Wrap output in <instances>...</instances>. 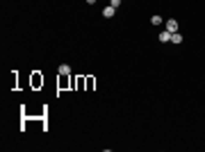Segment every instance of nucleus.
Here are the masks:
<instances>
[{
	"instance_id": "6",
	"label": "nucleus",
	"mask_w": 205,
	"mask_h": 152,
	"mask_svg": "<svg viewBox=\"0 0 205 152\" xmlns=\"http://www.w3.org/2000/svg\"><path fill=\"white\" fill-rule=\"evenodd\" d=\"M150 23H153V25H159V23H162V16H153V18H150Z\"/></svg>"
},
{
	"instance_id": "5",
	"label": "nucleus",
	"mask_w": 205,
	"mask_h": 152,
	"mask_svg": "<svg viewBox=\"0 0 205 152\" xmlns=\"http://www.w3.org/2000/svg\"><path fill=\"white\" fill-rule=\"evenodd\" d=\"M171 43H182V36H180L178 32H173V34H171Z\"/></svg>"
},
{
	"instance_id": "7",
	"label": "nucleus",
	"mask_w": 205,
	"mask_h": 152,
	"mask_svg": "<svg viewBox=\"0 0 205 152\" xmlns=\"http://www.w3.org/2000/svg\"><path fill=\"white\" fill-rule=\"evenodd\" d=\"M121 2H123V0H109V5L116 7V9H118V5H121Z\"/></svg>"
},
{
	"instance_id": "3",
	"label": "nucleus",
	"mask_w": 205,
	"mask_h": 152,
	"mask_svg": "<svg viewBox=\"0 0 205 152\" xmlns=\"http://www.w3.org/2000/svg\"><path fill=\"white\" fill-rule=\"evenodd\" d=\"M57 73H59V75H68V73H71V66H68V64H62Z\"/></svg>"
},
{
	"instance_id": "8",
	"label": "nucleus",
	"mask_w": 205,
	"mask_h": 152,
	"mask_svg": "<svg viewBox=\"0 0 205 152\" xmlns=\"http://www.w3.org/2000/svg\"><path fill=\"white\" fill-rule=\"evenodd\" d=\"M87 2H89V5H96V0H87Z\"/></svg>"
},
{
	"instance_id": "4",
	"label": "nucleus",
	"mask_w": 205,
	"mask_h": 152,
	"mask_svg": "<svg viewBox=\"0 0 205 152\" xmlns=\"http://www.w3.org/2000/svg\"><path fill=\"white\" fill-rule=\"evenodd\" d=\"M159 41H162V43H166V41H171V32H166V30H164L162 34H159Z\"/></svg>"
},
{
	"instance_id": "1",
	"label": "nucleus",
	"mask_w": 205,
	"mask_h": 152,
	"mask_svg": "<svg viewBox=\"0 0 205 152\" xmlns=\"http://www.w3.org/2000/svg\"><path fill=\"white\" fill-rule=\"evenodd\" d=\"M166 32H171V34H173V32H178V20H173V18L166 20Z\"/></svg>"
},
{
	"instance_id": "2",
	"label": "nucleus",
	"mask_w": 205,
	"mask_h": 152,
	"mask_svg": "<svg viewBox=\"0 0 205 152\" xmlns=\"http://www.w3.org/2000/svg\"><path fill=\"white\" fill-rule=\"evenodd\" d=\"M114 14H116V7H112V5H109V7H105V9H102V16H105V18H112Z\"/></svg>"
}]
</instances>
